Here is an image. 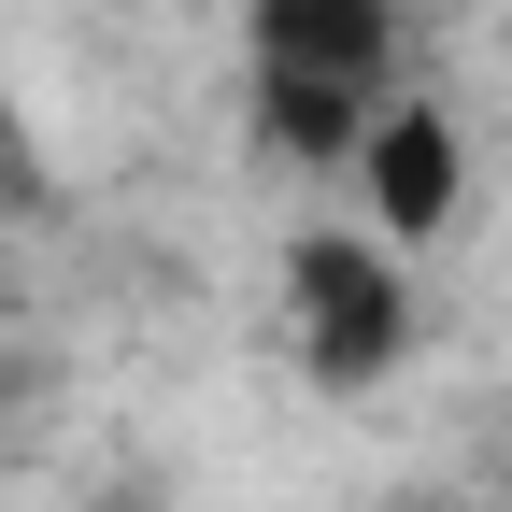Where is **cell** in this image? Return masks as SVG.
Instances as JSON below:
<instances>
[{
	"instance_id": "cell-4",
	"label": "cell",
	"mask_w": 512,
	"mask_h": 512,
	"mask_svg": "<svg viewBox=\"0 0 512 512\" xmlns=\"http://www.w3.org/2000/svg\"><path fill=\"white\" fill-rule=\"evenodd\" d=\"M0 214H43V143H29L15 100H0Z\"/></svg>"
},
{
	"instance_id": "cell-2",
	"label": "cell",
	"mask_w": 512,
	"mask_h": 512,
	"mask_svg": "<svg viewBox=\"0 0 512 512\" xmlns=\"http://www.w3.org/2000/svg\"><path fill=\"white\" fill-rule=\"evenodd\" d=\"M285 285H299V356H313V384H384V370H399L413 299H399V271H384V242H356V228H299Z\"/></svg>"
},
{
	"instance_id": "cell-3",
	"label": "cell",
	"mask_w": 512,
	"mask_h": 512,
	"mask_svg": "<svg viewBox=\"0 0 512 512\" xmlns=\"http://www.w3.org/2000/svg\"><path fill=\"white\" fill-rule=\"evenodd\" d=\"M342 171H356V200H370L384 242H441L456 200H470V143H456V114H427V100H370Z\"/></svg>"
},
{
	"instance_id": "cell-1",
	"label": "cell",
	"mask_w": 512,
	"mask_h": 512,
	"mask_svg": "<svg viewBox=\"0 0 512 512\" xmlns=\"http://www.w3.org/2000/svg\"><path fill=\"white\" fill-rule=\"evenodd\" d=\"M384 57H399L384 0H256V128L285 157H356Z\"/></svg>"
}]
</instances>
